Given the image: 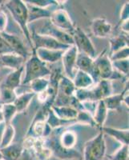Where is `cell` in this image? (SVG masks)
I'll use <instances>...</instances> for the list:
<instances>
[{"instance_id": "1", "label": "cell", "mask_w": 129, "mask_h": 160, "mask_svg": "<svg viewBox=\"0 0 129 160\" xmlns=\"http://www.w3.org/2000/svg\"><path fill=\"white\" fill-rule=\"evenodd\" d=\"M45 142L51 152L59 158L65 159L79 157V153L75 151L77 144V134L67 127L52 130L51 135L45 139Z\"/></svg>"}, {"instance_id": "2", "label": "cell", "mask_w": 129, "mask_h": 160, "mask_svg": "<svg viewBox=\"0 0 129 160\" xmlns=\"http://www.w3.org/2000/svg\"><path fill=\"white\" fill-rule=\"evenodd\" d=\"M12 18L18 23L26 39L31 48V51H34L32 42H31V32L28 29V11L24 1L21 0H10L5 3Z\"/></svg>"}, {"instance_id": "3", "label": "cell", "mask_w": 129, "mask_h": 160, "mask_svg": "<svg viewBox=\"0 0 129 160\" xmlns=\"http://www.w3.org/2000/svg\"><path fill=\"white\" fill-rule=\"evenodd\" d=\"M25 75L22 79V85H28L33 80L49 76L51 71L47 64L38 58L35 51H32L29 58L24 63Z\"/></svg>"}, {"instance_id": "4", "label": "cell", "mask_w": 129, "mask_h": 160, "mask_svg": "<svg viewBox=\"0 0 129 160\" xmlns=\"http://www.w3.org/2000/svg\"><path fill=\"white\" fill-rule=\"evenodd\" d=\"M114 71L111 61L110 60L109 56H107L106 54V50L94 58L91 76L92 77L95 83L98 82L100 80L111 81Z\"/></svg>"}, {"instance_id": "5", "label": "cell", "mask_w": 129, "mask_h": 160, "mask_svg": "<svg viewBox=\"0 0 129 160\" xmlns=\"http://www.w3.org/2000/svg\"><path fill=\"white\" fill-rule=\"evenodd\" d=\"M105 154L104 134L100 131L96 136L86 142L84 148V160H102Z\"/></svg>"}, {"instance_id": "6", "label": "cell", "mask_w": 129, "mask_h": 160, "mask_svg": "<svg viewBox=\"0 0 129 160\" xmlns=\"http://www.w3.org/2000/svg\"><path fill=\"white\" fill-rule=\"evenodd\" d=\"M74 45L78 50L79 53H83L91 58L96 57V51L88 35L79 27H76L72 34Z\"/></svg>"}, {"instance_id": "7", "label": "cell", "mask_w": 129, "mask_h": 160, "mask_svg": "<svg viewBox=\"0 0 129 160\" xmlns=\"http://www.w3.org/2000/svg\"><path fill=\"white\" fill-rule=\"evenodd\" d=\"M49 21L55 28L64 32L72 35L73 32L75 29V26L69 16L68 13L64 9L54 10L49 18Z\"/></svg>"}, {"instance_id": "8", "label": "cell", "mask_w": 129, "mask_h": 160, "mask_svg": "<svg viewBox=\"0 0 129 160\" xmlns=\"http://www.w3.org/2000/svg\"><path fill=\"white\" fill-rule=\"evenodd\" d=\"M31 38L34 51L39 49V48L66 51L71 47V46L61 43L59 41H57L56 39L53 38L52 37L45 35H40V34H38L35 31H33L32 34H31Z\"/></svg>"}, {"instance_id": "9", "label": "cell", "mask_w": 129, "mask_h": 160, "mask_svg": "<svg viewBox=\"0 0 129 160\" xmlns=\"http://www.w3.org/2000/svg\"><path fill=\"white\" fill-rule=\"evenodd\" d=\"M47 111V110L44 111V112ZM44 112L41 111L37 114L27 134V137H32L35 138H47L51 135L52 129L46 122V119H44L45 118Z\"/></svg>"}, {"instance_id": "10", "label": "cell", "mask_w": 129, "mask_h": 160, "mask_svg": "<svg viewBox=\"0 0 129 160\" xmlns=\"http://www.w3.org/2000/svg\"><path fill=\"white\" fill-rule=\"evenodd\" d=\"M78 53V50L75 48V46H71L68 49L64 51L61 58L63 71L65 74V76L71 80L77 71L76 58Z\"/></svg>"}, {"instance_id": "11", "label": "cell", "mask_w": 129, "mask_h": 160, "mask_svg": "<svg viewBox=\"0 0 129 160\" xmlns=\"http://www.w3.org/2000/svg\"><path fill=\"white\" fill-rule=\"evenodd\" d=\"M35 32L40 34V35H48L50 37H52L53 38H55L57 41H59V42L63 44H65V45H74L72 35L55 28V26H53L50 22V21H48L47 23L44 24L42 28H39V30H38Z\"/></svg>"}, {"instance_id": "12", "label": "cell", "mask_w": 129, "mask_h": 160, "mask_svg": "<svg viewBox=\"0 0 129 160\" xmlns=\"http://www.w3.org/2000/svg\"><path fill=\"white\" fill-rule=\"evenodd\" d=\"M91 101L98 102L100 100L113 95V88L110 80H100L90 88Z\"/></svg>"}, {"instance_id": "13", "label": "cell", "mask_w": 129, "mask_h": 160, "mask_svg": "<svg viewBox=\"0 0 129 160\" xmlns=\"http://www.w3.org/2000/svg\"><path fill=\"white\" fill-rule=\"evenodd\" d=\"M0 35H2V37L5 39L6 42H8V45L10 46V48L12 49L13 52L20 55V56H22L26 60L29 58L30 55H31L29 51H28V48H26L25 44L23 42V40H21L19 37L15 35H13V34H10L7 31L1 33Z\"/></svg>"}, {"instance_id": "14", "label": "cell", "mask_w": 129, "mask_h": 160, "mask_svg": "<svg viewBox=\"0 0 129 160\" xmlns=\"http://www.w3.org/2000/svg\"><path fill=\"white\" fill-rule=\"evenodd\" d=\"M91 31L97 38H104L111 34L112 26L104 18H96L91 22Z\"/></svg>"}, {"instance_id": "15", "label": "cell", "mask_w": 129, "mask_h": 160, "mask_svg": "<svg viewBox=\"0 0 129 160\" xmlns=\"http://www.w3.org/2000/svg\"><path fill=\"white\" fill-rule=\"evenodd\" d=\"M35 54L41 61L45 62L46 64L57 63L61 61L63 55L65 51L62 50H49L45 48H39L35 50Z\"/></svg>"}, {"instance_id": "16", "label": "cell", "mask_w": 129, "mask_h": 160, "mask_svg": "<svg viewBox=\"0 0 129 160\" xmlns=\"http://www.w3.org/2000/svg\"><path fill=\"white\" fill-rule=\"evenodd\" d=\"M26 59L15 53H8L0 55V63L3 67L11 68L13 71L18 70L24 66Z\"/></svg>"}, {"instance_id": "17", "label": "cell", "mask_w": 129, "mask_h": 160, "mask_svg": "<svg viewBox=\"0 0 129 160\" xmlns=\"http://www.w3.org/2000/svg\"><path fill=\"white\" fill-rule=\"evenodd\" d=\"M24 72V66L18 68V70L13 71L4 80V82L0 86L2 88L16 91L17 88L22 83V75Z\"/></svg>"}, {"instance_id": "18", "label": "cell", "mask_w": 129, "mask_h": 160, "mask_svg": "<svg viewBox=\"0 0 129 160\" xmlns=\"http://www.w3.org/2000/svg\"><path fill=\"white\" fill-rule=\"evenodd\" d=\"M25 3L28 11V23L34 22L35 20L41 19V18H50L53 11H54V10L50 9L51 8H41L28 4L27 2Z\"/></svg>"}, {"instance_id": "19", "label": "cell", "mask_w": 129, "mask_h": 160, "mask_svg": "<svg viewBox=\"0 0 129 160\" xmlns=\"http://www.w3.org/2000/svg\"><path fill=\"white\" fill-rule=\"evenodd\" d=\"M72 82L75 89H88L95 84L92 77L89 74L80 70H77L75 74Z\"/></svg>"}, {"instance_id": "20", "label": "cell", "mask_w": 129, "mask_h": 160, "mask_svg": "<svg viewBox=\"0 0 129 160\" xmlns=\"http://www.w3.org/2000/svg\"><path fill=\"white\" fill-rule=\"evenodd\" d=\"M128 91V83L126 84L125 88L120 94H113L109 97L103 99L106 108L108 111H119L121 108V104L124 102V97Z\"/></svg>"}, {"instance_id": "21", "label": "cell", "mask_w": 129, "mask_h": 160, "mask_svg": "<svg viewBox=\"0 0 129 160\" xmlns=\"http://www.w3.org/2000/svg\"><path fill=\"white\" fill-rule=\"evenodd\" d=\"M51 109L55 115L60 119L67 121H76L78 111L71 106H64V107H55L51 106Z\"/></svg>"}, {"instance_id": "22", "label": "cell", "mask_w": 129, "mask_h": 160, "mask_svg": "<svg viewBox=\"0 0 129 160\" xmlns=\"http://www.w3.org/2000/svg\"><path fill=\"white\" fill-rule=\"evenodd\" d=\"M24 148L23 143L14 142L1 148L0 152L2 154L3 160H17L23 151Z\"/></svg>"}, {"instance_id": "23", "label": "cell", "mask_w": 129, "mask_h": 160, "mask_svg": "<svg viewBox=\"0 0 129 160\" xmlns=\"http://www.w3.org/2000/svg\"><path fill=\"white\" fill-rule=\"evenodd\" d=\"M104 135H108L109 136L112 137L115 139L117 140L122 145H127L128 146L129 142V131L128 129L121 130L117 129V128H107V127H103L100 128Z\"/></svg>"}, {"instance_id": "24", "label": "cell", "mask_w": 129, "mask_h": 160, "mask_svg": "<svg viewBox=\"0 0 129 160\" xmlns=\"http://www.w3.org/2000/svg\"><path fill=\"white\" fill-rule=\"evenodd\" d=\"M107 112H108V110L106 108L104 101L103 100L98 101L96 106H95V108L94 112L92 114L93 120L95 123V127L100 128H102L104 127V122L107 119Z\"/></svg>"}, {"instance_id": "25", "label": "cell", "mask_w": 129, "mask_h": 160, "mask_svg": "<svg viewBox=\"0 0 129 160\" xmlns=\"http://www.w3.org/2000/svg\"><path fill=\"white\" fill-rule=\"evenodd\" d=\"M35 96V94L32 91H28V92L22 93L20 95H17L16 98L13 102L16 108L17 112L20 113L25 111L28 108V106L31 102V100Z\"/></svg>"}, {"instance_id": "26", "label": "cell", "mask_w": 129, "mask_h": 160, "mask_svg": "<svg viewBox=\"0 0 129 160\" xmlns=\"http://www.w3.org/2000/svg\"><path fill=\"white\" fill-rule=\"evenodd\" d=\"M93 63H94V58H91L90 56L85 55V54H83V53H78L76 58L77 70L84 71L91 75L93 68Z\"/></svg>"}, {"instance_id": "27", "label": "cell", "mask_w": 129, "mask_h": 160, "mask_svg": "<svg viewBox=\"0 0 129 160\" xmlns=\"http://www.w3.org/2000/svg\"><path fill=\"white\" fill-rule=\"evenodd\" d=\"M15 135V130L14 126L11 123L5 124V128H4L2 138H1V142H0V149L6 148L7 146L12 143Z\"/></svg>"}, {"instance_id": "28", "label": "cell", "mask_w": 129, "mask_h": 160, "mask_svg": "<svg viewBox=\"0 0 129 160\" xmlns=\"http://www.w3.org/2000/svg\"><path fill=\"white\" fill-rule=\"evenodd\" d=\"M110 55L122 48L128 47V36L117 35L110 38Z\"/></svg>"}, {"instance_id": "29", "label": "cell", "mask_w": 129, "mask_h": 160, "mask_svg": "<svg viewBox=\"0 0 129 160\" xmlns=\"http://www.w3.org/2000/svg\"><path fill=\"white\" fill-rule=\"evenodd\" d=\"M31 91L36 94L46 91L49 87V79L47 78H40L33 80L29 83Z\"/></svg>"}, {"instance_id": "30", "label": "cell", "mask_w": 129, "mask_h": 160, "mask_svg": "<svg viewBox=\"0 0 129 160\" xmlns=\"http://www.w3.org/2000/svg\"><path fill=\"white\" fill-rule=\"evenodd\" d=\"M16 97L17 94L15 91L0 87V105L13 103Z\"/></svg>"}, {"instance_id": "31", "label": "cell", "mask_w": 129, "mask_h": 160, "mask_svg": "<svg viewBox=\"0 0 129 160\" xmlns=\"http://www.w3.org/2000/svg\"><path fill=\"white\" fill-rule=\"evenodd\" d=\"M2 111L5 124L11 123L13 118H15V115L18 113L15 105L13 103L3 104Z\"/></svg>"}, {"instance_id": "32", "label": "cell", "mask_w": 129, "mask_h": 160, "mask_svg": "<svg viewBox=\"0 0 129 160\" xmlns=\"http://www.w3.org/2000/svg\"><path fill=\"white\" fill-rule=\"evenodd\" d=\"M112 63L113 69L116 71L117 72L120 73L124 77L128 76L129 73V61L128 58L122 60H116L111 62Z\"/></svg>"}, {"instance_id": "33", "label": "cell", "mask_w": 129, "mask_h": 160, "mask_svg": "<svg viewBox=\"0 0 129 160\" xmlns=\"http://www.w3.org/2000/svg\"><path fill=\"white\" fill-rule=\"evenodd\" d=\"M77 123L83 124V125H90L91 127H95L94 120H93L92 115L88 111L85 110L78 111V115L76 117Z\"/></svg>"}, {"instance_id": "34", "label": "cell", "mask_w": 129, "mask_h": 160, "mask_svg": "<svg viewBox=\"0 0 129 160\" xmlns=\"http://www.w3.org/2000/svg\"><path fill=\"white\" fill-rule=\"evenodd\" d=\"M108 158L110 160H128V146L122 145Z\"/></svg>"}, {"instance_id": "35", "label": "cell", "mask_w": 129, "mask_h": 160, "mask_svg": "<svg viewBox=\"0 0 129 160\" xmlns=\"http://www.w3.org/2000/svg\"><path fill=\"white\" fill-rule=\"evenodd\" d=\"M24 2L41 8H53L58 6V2L53 0H25Z\"/></svg>"}, {"instance_id": "36", "label": "cell", "mask_w": 129, "mask_h": 160, "mask_svg": "<svg viewBox=\"0 0 129 160\" xmlns=\"http://www.w3.org/2000/svg\"><path fill=\"white\" fill-rule=\"evenodd\" d=\"M128 55L129 48L128 47H125V48H122V49L111 54L109 56V58L111 62H113V61H116V60H122L128 58Z\"/></svg>"}, {"instance_id": "37", "label": "cell", "mask_w": 129, "mask_h": 160, "mask_svg": "<svg viewBox=\"0 0 129 160\" xmlns=\"http://www.w3.org/2000/svg\"><path fill=\"white\" fill-rule=\"evenodd\" d=\"M8 53H13L12 49L10 48V46L3 38L2 35H0V55L8 54Z\"/></svg>"}, {"instance_id": "38", "label": "cell", "mask_w": 129, "mask_h": 160, "mask_svg": "<svg viewBox=\"0 0 129 160\" xmlns=\"http://www.w3.org/2000/svg\"><path fill=\"white\" fill-rule=\"evenodd\" d=\"M8 16L5 11L0 10V34L6 31V28L8 26Z\"/></svg>"}, {"instance_id": "39", "label": "cell", "mask_w": 129, "mask_h": 160, "mask_svg": "<svg viewBox=\"0 0 129 160\" xmlns=\"http://www.w3.org/2000/svg\"><path fill=\"white\" fill-rule=\"evenodd\" d=\"M129 18V3L128 2H125L122 8L121 11H120V23L128 20Z\"/></svg>"}, {"instance_id": "40", "label": "cell", "mask_w": 129, "mask_h": 160, "mask_svg": "<svg viewBox=\"0 0 129 160\" xmlns=\"http://www.w3.org/2000/svg\"><path fill=\"white\" fill-rule=\"evenodd\" d=\"M17 160H33L31 151H29V150L25 149V148H24L22 154H21V155L18 157V158Z\"/></svg>"}, {"instance_id": "41", "label": "cell", "mask_w": 129, "mask_h": 160, "mask_svg": "<svg viewBox=\"0 0 129 160\" xmlns=\"http://www.w3.org/2000/svg\"><path fill=\"white\" fill-rule=\"evenodd\" d=\"M128 20L127 21H124V22L120 23V30L124 33H125L126 35H128Z\"/></svg>"}, {"instance_id": "42", "label": "cell", "mask_w": 129, "mask_h": 160, "mask_svg": "<svg viewBox=\"0 0 129 160\" xmlns=\"http://www.w3.org/2000/svg\"><path fill=\"white\" fill-rule=\"evenodd\" d=\"M4 122L3 119V111H2V105H0V123Z\"/></svg>"}, {"instance_id": "43", "label": "cell", "mask_w": 129, "mask_h": 160, "mask_svg": "<svg viewBox=\"0 0 129 160\" xmlns=\"http://www.w3.org/2000/svg\"><path fill=\"white\" fill-rule=\"evenodd\" d=\"M0 160H3V156H2V154L0 152Z\"/></svg>"}, {"instance_id": "44", "label": "cell", "mask_w": 129, "mask_h": 160, "mask_svg": "<svg viewBox=\"0 0 129 160\" xmlns=\"http://www.w3.org/2000/svg\"><path fill=\"white\" fill-rule=\"evenodd\" d=\"M3 2H4L3 1H0V6L2 5V4H3Z\"/></svg>"}, {"instance_id": "45", "label": "cell", "mask_w": 129, "mask_h": 160, "mask_svg": "<svg viewBox=\"0 0 129 160\" xmlns=\"http://www.w3.org/2000/svg\"><path fill=\"white\" fill-rule=\"evenodd\" d=\"M2 68V66H1V63H0V68Z\"/></svg>"}]
</instances>
